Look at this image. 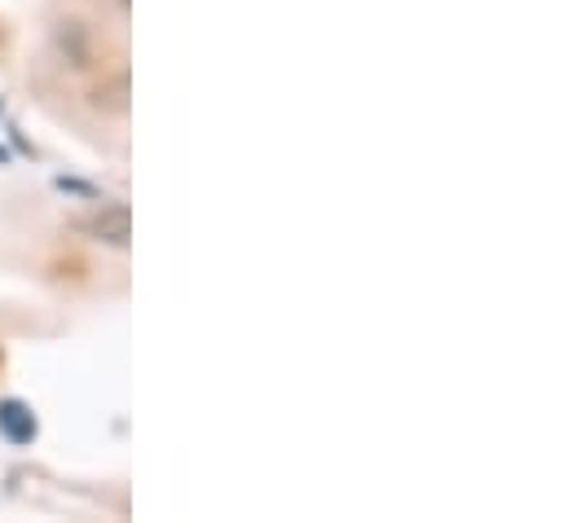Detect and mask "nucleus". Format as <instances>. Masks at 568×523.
I'll return each instance as SVG.
<instances>
[{
  "label": "nucleus",
  "mask_w": 568,
  "mask_h": 523,
  "mask_svg": "<svg viewBox=\"0 0 568 523\" xmlns=\"http://www.w3.org/2000/svg\"><path fill=\"white\" fill-rule=\"evenodd\" d=\"M0 431H4V440H13V444H31V440H36V418H31V409L18 404V400H4V404H0Z\"/></svg>",
  "instance_id": "obj_1"
},
{
  "label": "nucleus",
  "mask_w": 568,
  "mask_h": 523,
  "mask_svg": "<svg viewBox=\"0 0 568 523\" xmlns=\"http://www.w3.org/2000/svg\"><path fill=\"white\" fill-rule=\"evenodd\" d=\"M89 229H93L98 238H106V243H115V247H124V243H129V212H124V207H111L106 216H98V221H89Z\"/></svg>",
  "instance_id": "obj_2"
}]
</instances>
